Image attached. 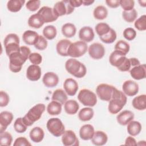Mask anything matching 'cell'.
I'll return each instance as SVG.
<instances>
[{"label":"cell","instance_id":"1","mask_svg":"<svg viewBox=\"0 0 146 146\" xmlns=\"http://www.w3.org/2000/svg\"><path fill=\"white\" fill-rule=\"evenodd\" d=\"M30 54V49L28 47L24 46H21L19 50L11 54L9 56L10 71L15 73L19 72Z\"/></svg>","mask_w":146,"mask_h":146},{"label":"cell","instance_id":"2","mask_svg":"<svg viewBox=\"0 0 146 146\" xmlns=\"http://www.w3.org/2000/svg\"><path fill=\"white\" fill-rule=\"evenodd\" d=\"M127 100V96L123 91L115 88L112 98L109 101L108 111L112 114L117 113L124 107Z\"/></svg>","mask_w":146,"mask_h":146},{"label":"cell","instance_id":"3","mask_svg":"<svg viewBox=\"0 0 146 146\" xmlns=\"http://www.w3.org/2000/svg\"><path fill=\"white\" fill-rule=\"evenodd\" d=\"M65 68L69 74L78 78L84 77L87 73L86 66L74 58L68 59L66 62Z\"/></svg>","mask_w":146,"mask_h":146},{"label":"cell","instance_id":"4","mask_svg":"<svg viewBox=\"0 0 146 146\" xmlns=\"http://www.w3.org/2000/svg\"><path fill=\"white\" fill-rule=\"evenodd\" d=\"M45 109V105L43 103H38L35 105L22 117L23 122L27 127L32 125L35 121L40 119Z\"/></svg>","mask_w":146,"mask_h":146},{"label":"cell","instance_id":"5","mask_svg":"<svg viewBox=\"0 0 146 146\" xmlns=\"http://www.w3.org/2000/svg\"><path fill=\"white\" fill-rule=\"evenodd\" d=\"M3 44L5 47L6 53L9 56L14 52L19 50V38L18 36L13 33L9 34L5 37Z\"/></svg>","mask_w":146,"mask_h":146},{"label":"cell","instance_id":"6","mask_svg":"<svg viewBox=\"0 0 146 146\" xmlns=\"http://www.w3.org/2000/svg\"><path fill=\"white\" fill-rule=\"evenodd\" d=\"M78 99L85 106L94 107L97 103L96 94L88 89L84 88L81 90L78 95Z\"/></svg>","mask_w":146,"mask_h":146},{"label":"cell","instance_id":"7","mask_svg":"<svg viewBox=\"0 0 146 146\" xmlns=\"http://www.w3.org/2000/svg\"><path fill=\"white\" fill-rule=\"evenodd\" d=\"M48 131L55 137H59L65 131V127L62 121L58 117L50 119L46 124Z\"/></svg>","mask_w":146,"mask_h":146},{"label":"cell","instance_id":"8","mask_svg":"<svg viewBox=\"0 0 146 146\" xmlns=\"http://www.w3.org/2000/svg\"><path fill=\"white\" fill-rule=\"evenodd\" d=\"M88 50L87 43L80 40L72 43L68 47L67 54L72 58H79L86 54Z\"/></svg>","mask_w":146,"mask_h":146},{"label":"cell","instance_id":"9","mask_svg":"<svg viewBox=\"0 0 146 146\" xmlns=\"http://www.w3.org/2000/svg\"><path fill=\"white\" fill-rule=\"evenodd\" d=\"M53 10L55 15L59 17L71 14L74 11V8L70 5L69 0H63L57 2L54 6Z\"/></svg>","mask_w":146,"mask_h":146},{"label":"cell","instance_id":"10","mask_svg":"<svg viewBox=\"0 0 146 146\" xmlns=\"http://www.w3.org/2000/svg\"><path fill=\"white\" fill-rule=\"evenodd\" d=\"M115 87L108 84L102 83L96 88V92L98 97L103 101L109 102L112 96Z\"/></svg>","mask_w":146,"mask_h":146},{"label":"cell","instance_id":"11","mask_svg":"<svg viewBox=\"0 0 146 146\" xmlns=\"http://www.w3.org/2000/svg\"><path fill=\"white\" fill-rule=\"evenodd\" d=\"M37 14L40 16L44 23L54 22L58 18L55 15L53 9L48 6L41 7L37 12Z\"/></svg>","mask_w":146,"mask_h":146},{"label":"cell","instance_id":"12","mask_svg":"<svg viewBox=\"0 0 146 146\" xmlns=\"http://www.w3.org/2000/svg\"><path fill=\"white\" fill-rule=\"evenodd\" d=\"M88 51L90 57L96 60L102 59L106 52L104 47L99 43H94L91 44L88 47Z\"/></svg>","mask_w":146,"mask_h":146},{"label":"cell","instance_id":"13","mask_svg":"<svg viewBox=\"0 0 146 146\" xmlns=\"http://www.w3.org/2000/svg\"><path fill=\"white\" fill-rule=\"evenodd\" d=\"M62 141L64 146H78L79 141L75 132L72 130H67L62 135Z\"/></svg>","mask_w":146,"mask_h":146},{"label":"cell","instance_id":"14","mask_svg":"<svg viewBox=\"0 0 146 146\" xmlns=\"http://www.w3.org/2000/svg\"><path fill=\"white\" fill-rule=\"evenodd\" d=\"M139 89L138 84L132 80L125 81L122 86L123 92L128 96L136 95L139 92Z\"/></svg>","mask_w":146,"mask_h":146},{"label":"cell","instance_id":"15","mask_svg":"<svg viewBox=\"0 0 146 146\" xmlns=\"http://www.w3.org/2000/svg\"><path fill=\"white\" fill-rule=\"evenodd\" d=\"M127 58L125 54L119 51L115 50L111 54L109 58V62L112 66L117 68L124 63Z\"/></svg>","mask_w":146,"mask_h":146},{"label":"cell","instance_id":"16","mask_svg":"<svg viewBox=\"0 0 146 146\" xmlns=\"http://www.w3.org/2000/svg\"><path fill=\"white\" fill-rule=\"evenodd\" d=\"M42 71L38 65L31 64L29 66L26 70V77L31 81H37L41 76Z\"/></svg>","mask_w":146,"mask_h":146},{"label":"cell","instance_id":"17","mask_svg":"<svg viewBox=\"0 0 146 146\" xmlns=\"http://www.w3.org/2000/svg\"><path fill=\"white\" fill-rule=\"evenodd\" d=\"M13 119V115L11 112L7 111H3L0 113V133L3 132L7 127L11 124Z\"/></svg>","mask_w":146,"mask_h":146},{"label":"cell","instance_id":"18","mask_svg":"<svg viewBox=\"0 0 146 146\" xmlns=\"http://www.w3.org/2000/svg\"><path fill=\"white\" fill-rule=\"evenodd\" d=\"M64 91L69 96H74L78 90V84L77 82L72 78H67L63 83Z\"/></svg>","mask_w":146,"mask_h":146},{"label":"cell","instance_id":"19","mask_svg":"<svg viewBox=\"0 0 146 146\" xmlns=\"http://www.w3.org/2000/svg\"><path fill=\"white\" fill-rule=\"evenodd\" d=\"M44 86L48 88H52L57 86L59 82L58 76L53 72H46L42 79Z\"/></svg>","mask_w":146,"mask_h":146},{"label":"cell","instance_id":"20","mask_svg":"<svg viewBox=\"0 0 146 146\" xmlns=\"http://www.w3.org/2000/svg\"><path fill=\"white\" fill-rule=\"evenodd\" d=\"M130 75L135 80H141L146 77V66L145 64L133 67L130 70Z\"/></svg>","mask_w":146,"mask_h":146},{"label":"cell","instance_id":"21","mask_svg":"<svg viewBox=\"0 0 146 146\" xmlns=\"http://www.w3.org/2000/svg\"><path fill=\"white\" fill-rule=\"evenodd\" d=\"M95 36L93 29L90 26H84L80 29L79 32V39L84 42H90Z\"/></svg>","mask_w":146,"mask_h":146},{"label":"cell","instance_id":"22","mask_svg":"<svg viewBox=\"0 0 146 146\" xmlns=\"http://www.w3.org/2000/svg\"><path fill=\"white\" fill-rule=\"evenodd\" d=\"M134 119V113L129 110H124L119 113L116 116L117 123L121 125H127Z\"/></svg>","mask_w":146,"mask_h":146},{"label":"cell","instance_id":"23","mask_svg":"<svg viewBox=\"0 0 146 146\" xmlns=\"http://www.w3.org/2000/svg\"><path fill=\"white\" fill-rule=\"evenodd\" d=\"M91 142L96 146H102L105 145L108 140L107 135L102 131H97L94 132L92 137Z\"/></svg>","mask_w":146,"mask_h":146},{"label":"cell","instance_id":"24","mask_svg":"<svg viewBox=\"0 0 146 146\" xmlns=\"http://www.w3.org/2000/svg\"><path fill=\"white\" fill-rule=\"evenodd\" d=\"M94 132V128L92 125L85 124L80 127L79 130V136L83 140H89L93 137Z\"/></svg>","mask_w":146,"mask_h":146},{"label":"cell","instance_id":"25","mask_svg":"<svg viewBox=\"0 0 146 146\" xmlns=\"http://www.w3.org/2000/svg\"><path fill=\"white\" fill-rule=\"evenodd\" d=\"M39 35L35 31L26 30L22 35L23 41L28 45H35Z\"/></svg>","mask_w":146,"mask_h":146},{"label":"cell","instance_id":"26","mask_svg":"<svg viewBox=\"0 0 146 146\" xmlns=\"http://www.w3.org/2000/svg\"><path fill=\"white\" fill-rule=\"evenodd\" d=\"M71 42L67 39L60 40L56 44V50L57 53L62 56H67V51L69 46L71 44Z\"/></svg>","mask_w":146,"mask_h":146},{"label":"cell","instance_id":"27","mask_svg":"<svg viewBox=\"0 0 146 146\" xmlns=\"http://www.w3.org/2000/svg\"><path fill=\"white\" fill-rule=\"evenodd\" d=\"M30 138L34 143H40L44 136V132L42 128L39 127H34L30 132Z\"/></svg>","mask_w":146,"mask_h":146},{"label":"cell","instance_id":"28","mask_svg":"<svg viewBox=\"0 0 146 146\" xmlns=\"http://www.w3.org/2000/svg\"><path fill=\"white\" fill-rule=\"evenodd\" d=\"M132 106L136 110L143 111L146 108V95H140L133 98L132 102Z\"/></svg>","mask_w":146,"mask_h":146},{"label":"cell","instance_id":"29","mask_svg":"<svg viewBox=\"0 0 146 146\" xmlns=\"http://www.w3.org/2000/svg\"><path fill=\"white\" fill-rule=\"evenodd\" d=\"M142 129V126L139 121L132 120L128 124L127 130L128 133L132 136H135L140 133Z\"/></svg>","mask_w":146,"mask_h":146},{"label":"cell","instance_id":"30","mask_svg":"<svg viewBox=\"0 0 146 146\" xmlns=\"http://www.w3.org/2000/svg\"><path fill=\"white\" fill-rule=\"evenodd\" d=\"M79 108V105L75 100H68L66 102L64 105L65 112L68 115L75 114Z\"/></svg>","mask_w":146,"mask_h":146},{"label":"cell","instance_id":"31","mask_svg":"<svg viewBox=\"0 0 146 146\" xmlns=\"http://www.w3.org/2000/svg\"><path fill=\"white\" fill-rule=\"evenodd\" d=\"M62 104L55 100L51 101L47 107V111L50 115H58L62 111Z\"/></svg>","mask_w":146,"mask_h":146},{"label":"cell","instance_id":"32","mask_svg":"<svg viewBox=\"0 0 146 146\" xmlns=\"http://www.w3.org/2000/svg\"><path fill=\"white\" fill-rule=\"evenodd\" d=\"M94 110L90 107H86L81 109L78 113V117L82 121L90 120L94 116Z\"/></svg>","mask_w":146,"mask_h":146},{"label":"cell","instance_id":"33","mask_svg":"<svg viewBox=\"0 0 146 146\" xmlns=\"http://www.w3.org/2000/svg\"><path fill=\"white\" fill-rule=\"evenodd\" d=\"M75 26L71 23H66L62 27V33L66 38H72L76 34Z\"/></svg>","mask_w":146,"mask_h":146},{"label":"cell","instance_id":"34","mask_svg":"<svg viewBox=\"0 0 146 146\" xmlns=\"http://www.w3.org/2000/svg\"><path fill=\"white\" fill-rule=\"evenodd\" d=\"M25 3V0H10L7 3V7L10 11L16 13L21 9Z\"/></svg>","mask_w":146,"mask_h":146},{"label":"cell","instance_id":"35","mask_svg":"<svg viewBox=\"0 0 146 146\" xmlns=\"http://www.w3.org/2000/svg\"><path fill=\"white\" fill-rule=\"evenodd\" d=\"M43 21L40 16L36 13L31 15L28 19V25L30 27L34 29H39L44 25Z\"/></svg>","mask_w":146,"mask_h":146},{"label":"cell","instance_id":"36","mask_svg":"<svg viewBox=\"0 0 146 146\" xmlns=\"http://www.w3.org/2000/svg\"><path fill=\"white\" fill-rule=\"evenodd\" d=\"M51 99L52 100L57 101L62 104H64L67 100L68 98L64 90L62 89H57L54 91Z\"/></svg>","mask_w":146,"mask_h":146},{"label":"cell","instance_id":"37","mask_svg":"<svg viewBox=\"0 0 146 146\" xmlns=\"http://www.w3.org/2000/svg\"><path fill=\"white\" fill-rule=\"evenodd\" d=\"M93 15L95 19L98 20H103L107 18L108 15V10L105 6L99 5L95 8Z\"/></svg>","mask_w":146,"mask_h":146},{"label":"cell","instance_id":"38","mask_svg":"<svg viewBox=\"0 0 146 146\" xmlns=\"http://www.w3.org/2000/svg\"><path fill=\"white\" fill-rule=\"evenodd\" d=\"M57 34L56 27L53 25H48L43 30V35L45 38L48 40L54 39Z\"/></svg>","mask_w":146,"mask_h":146},{"label":"cell","instance_id":"39","mask_svg":"<svg viewBox=\"0 0 146 146\" xmlns=\"http://www.w3.org/2000/svg\"><path fill=\"white\" fill-rule=\"evenodd\" d=\"M116 37H117V35L115 31L113 29L111 28L110 30L108 33H107L106 34L102 36H100L99 38L103 43H105L107 44H110V43H112L116 40Z\"/></svg>","mask_w":146,"mask_h":146},{"label":"cell","instance_id":"40","mask_svg":"<svg viewBox=\"0 0 146 146\" xmlns=\"http://www.w3.org/2000/svg\"><path fill=\"white\" fill-rule=\"evenodd\" d=\"M95 29L96 33L100 37L108 33L110 30L111 27L107 23L104 22H100L95 26Z\"/></svg>","mask_w":146,"mask_h":146},{"label":"cell","instance_id":"41","mask_svg":"<svg viewBox=\"0 0 146 146\" xmlns=\"http://www.w3.org/2000/svg\"><path fill=\"white\" fill-rule=\"evenodd\" d=\"M122 17L123 19L128 22H133L137 17V12L135 9H133L130 11H123L122 13Z\"/></svg>","mask_w":146,"mask_h":146},{"label":"cell","instance_id":"42","mask_svg":"<svg viewBox=\"0 0 146 146\" xmlns=\"http://www.w3.org/2000/svg\"><path fill=\"white\" fill-rule=\"evenodd\" d=\"M129 44L123 40H119L115 45V50L119 51L125 55L129 52Z\"/></svg>","mask_w":146,"mask_h":146},{"label":"cell","instance_id":"43","mask_svg":"<svg viewBox=\"0 0 146 146\" xmlns=\"http://www.w3.org/2000/svg\"><path fill=\"white\" fill-rule=\"evenodd\" d=\"M13 141L11 135L6 131L0 133V144L1 145L10 146Z\"/></svg>","mask_w":146,"mask_h":146},{"label":"cell","instance_id":"44","mask_svg":"<svg viewBox=\"0 0 146 146\" xmlns=\"http://www.w3.org/2000/svg\"><path fill=\"white\" fill-rule=\"evenodd\" d=\"M14 128L17 132L21 133L26 131L27 126L23 122L22 117H18L15 120L14 123Z\"/></svg>","mask_w":146,"mask_h":146},{"label":"cell","instance_id":"45","mask_svg":"<svg viewBox=\"0 0 146 146\" xmlns=\"http://www.w3.org/2000/svg\"><path fill=\"white\" fill-rule=\"evenodd\" d=\"M135 27L139 31L146 30V15H143L135 22Z\"/></svg>","mask_w":146,"mask_h":146},{"label":"cell","instance_id":"46","mask_svg":"<svg viewBox=\"0 0 146 146\" xmlns=\"http://www.w3.org/2000/svg\"><path fill=\"white\" fill-rule=\"evenodd\" d=\"M123 35L125 39L131 41L133 40L136 36V31L132 27H128L124 30Z\"/></svg>","mask_w":146,"mask_h":146},{"label":"cell","instance_id":"47","mask_svg":"<svg viewBox=\"0 0 146 146\" xmlns=\"http://www.w3.org/2000/svg\"><path fill=\"white\" fill-rule=\"evenodd\" d=\"M47 44L48 43L46 38L42 35H39L36 43L34 45V47L39 50H44L47 48Z\"/></svg>","mask_w":146,"mask_h":146},{"label":"cell","instance_id":"48","mask_svg":"<svg viewBox=\"0 0 146 146\" xmlns=\"http://www.w3.org/2000/svg\"><path fill=\"white\" fill-rule=\"evenodd\" d=\"M120 6L124 11H130L134 9L135 2L133 0H120Z\"/></svg>","mask_w":146,"mask_h":146},{"label":"cell","instance_id":"49","mask_svg":"<svg viewBox=\"0 0 146 146\" xmlns=\"http://www.w3.org/2000/svg\"><path fill=\"white\" fill-rule=\"evenodd\" d=\"M29 59L32 64L38 65L42 62V56L38 52H33L30 54Z\"/></svg>","mask_w":146,"mask_h":146},{"label":"cell","instance_id":"50","mask_svg":"<svg viewBox=\"0 0 146 146\" xmlns=\"http://www.w3.org/2000/svg\"><path fill=\"white\" fill-rule=\"evenodd\" d=\"M40 5V1L39 0L29 1L26 4V7L30 11H35L37 10Z\"/></svg>","mask_w":146,"mask_h":146},{"label":"cell","instance_id":"51","mask_svg":"<svg viewBox=\"0 0 146 146\" xmlns=\"http://www.w3.org/2000/svg\"><path fill=\"white\" fill-rule=\"evenodd\" d=\"M10 100L9 95L3 91L0 92V106L1 107H6L9 104Z\"/></svg>","mask_w":146,"mask_h":146},{"label":"cell","instance_id":"52","mask_svg":"<svg viewBox=\"0 0 146 146\" xmlns=\"http://www.w3.org/2000/svg\"><path fill=\"white\" fill-rule=\"evenodd\" d=\"M14 146H31V143L25 137H19L15 139L14 143Z\"/></svg>","mask_w":146,"mask_h":146},{"label":"cell","instance_id":"53","mask_svg":"<svg viewBox=\"0 0 146 146\" xmlns=\"http://www.w3.org/2000/svg\"><path fill=\"white\" fill-rule=\"evenodd\" d=\"M131 67V63L129 60V58H127L125 61L124 62V63L117 68V70L122 71V72H125L129 71L130 68Z\"/></svg>","mask_w":146,"mask_h":146},{"label":"cell","instance_id":"54","mask_svg":"<svg viewBox=\"0 0 146 146\" xmlns=\"http://www.w3.org/2000/svg\"><path fill=\"white\" fill-rule=\"evenodd\" d=\"M106 3L111 8H117L120 6V1L119 0H106Z\"/></svg>","mask_w":146,"mask_h":146},{"label":"cell","instance_id":"55","mask_svg":"<svg viewBox=\"0 0 146 146\" xmlns=\"http://www.w3.org/2000/svg\"><path fill=\"white\" fill-rule=\"evenodd\" d=\"M125 145H137V143L136 140L135 139V138H133L132 136H128L125 141Z\"/></svg>","mask_w":146,"mask_h":146},{"label":"cell","instance_id":"56","mask_svg":"<svg viewBox=\"0 0 146 146\" xmlns=\"http://www.w3.org/2000/svg\"><path fill=\"white\" fill-rule=\"evenodd\" d=\"M69 2L74 8L80 7L82 5V0H69Z\"/></svg>","mask_w":146,"mask_h":146},{"label":"cell","instance_id":"57","mask_svg":"<svg viewBox=\"0 0 146 146\" xmlns=\"http://www.w3.org/2000/svg\"><path fill=\"white\" fill-rule=\"evenodd\" d=\"M129 60H130V62L131 63V66L135 67V66L140 64V61L138 60V59H137L136 58H129Z\"/></svg>","mask_w":146,"mask_h":146},{"label":"cell","instance_id":"58","mask_svg":"<svg viewBox=\"0 0 146 146\" xmlns=\"http://www.w3.org/2000/svg\"><path fill=\"white\" fill-rule=\"evenodd\" d=\"M94 1H91V0H85L83 1L82 0V4L84 6H90L92 5L93 3H94Z\"/></svg>","mask_w":146,"mask_h":146},{"label":"cell","instance_id":"59","mask_svg":"<svg viewBox=\"0 0 146 146\" xmlns=\"http://www.w3.org/2000/svg\"><path fill=\"white\" fill-rule=\"evenodd\" d=\"M139 3L140 4V5L142 7H145L146 6V1L145 0H143V1H138Z\"/></svg>","mask_w":146,"mask_h":146}]
</instances>
